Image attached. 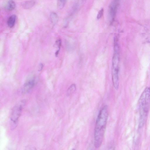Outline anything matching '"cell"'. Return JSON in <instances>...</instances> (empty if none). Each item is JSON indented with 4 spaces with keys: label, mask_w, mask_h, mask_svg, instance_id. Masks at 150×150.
<instances>
[{
    "label": "cell",
    "mask_w": 150,
    "mask_h": 150,
    "mask_svg": "<svg viewBox=\"0 0 150 150\" xmlns=\"http://www.w3.org/2000/svg\"><path fill=\"white\" fill-rule=\"evenodd\" d=\"M108 108L105 105L98 115L94 129V146L98 148L103 142L108 116Z\"/></svg>",
    "instance_id": "cell-1"
},
{
    "label": "cell",
    "mask_w": 150,
    "mask_h": 150,
    "mask_svg": "<svg viewBox=\"0 0 150 150\" xmlns=\"http://www.w3.org/2000/svg\"><path fill=\"white\" fill-rule=\"evenodd\" d=\"M119 0H113L109 7V14L112 20L114 18L117 12Z\"/></svg>",
    "instance_id": "cell-4"
},
{
    "label": "cell",
    "mask_w": 150,
    "mask_h": 150,
    "mask_svg": "<svg viewBox=\"0 0 150 150\" xmlns=\"http://www.w3.org/2000/svg\"><path fill=\"white\" fill-rule=\"evenodd\" d=\"M25 103V100H22L17 104L13 108L10 117L12 129H14L16 126Z\"/></svg>",
    "instance_id": "cell-3"
},
{
    "label": "cell",
    "mask_w": 150,
    "mask_h": 150,
    "mask_svg": "<svg viewBox=\"0 0 150 150\" xmlns=\"http://www.w3.org/2000/svg\"><path fill=\"white\" fill-rule=\"evenodd\" d=\"M35 4V1L33 0L27 1L22 4L23 7L25 9H29L33 7Z\"/></svg>",
    "instance_id": "cell-6"
},
{
    "label": "cell",
    "mask_w": 150,
    "mask_h": 150,
    "mask_svg": "<svg viewBox=\"0 0 150 150\" xmlns=\"http://www.w3.org/2000/svg\"><path fill=\"white\" fill-rule=\"evenodd\" d=\"M35 83V80L34 79H28L23 85V92L24 93L28 92L34 86Z\"/></svg>",
    "instance_id": "cell-5"
},
{
    "label": "cell",
    "mask_w": 150,
    "mask_h": 150,
    "mask_svg": "<svg viewBox=\"0 0 150 150\" xmlns=\"http://www.w3.org/2000/svg\"><path fill=\"white\" fill-rule=\"evenodd\" d=\"M104 10L103 8L101 9L98 12L97 16V18L99 19L102 16Z\"/></svg>",
    "instance_id": "cell-12"
},
{
    "label": "cell",
    "mask_w": 150,
    "mask_h": 150,
    "mask_svg": "<svg viewBox=\"0 0 150 150\" xmlns=\"http://www.w3.org/2000/svg\"><path fill=\"white\" fill-rule=\"evenodd\" d=\"M16 19V16L15 15H12L8 18L7 23L8 26L10 28H13L15 24Z\"/></svg>",
    "instance_id": "cell-7"
},
{
    "label": "cell",
    "mask_w": 150,
    "mask_h": 150,
    "mask_svg": "<svg viewBox=\"0 0 150 150\" xmlns=\"http://www.w3.org/2000/svg\"><path fill=\"white\" fill-rule=\"evenodd\" d=\"M50 18L51 22L53 24H56L58 22V16L55 13L52 12L50 14Z\"/></svg>",
    "instance_id": "cell-9"
},
{
    "label": "cell",
    "mask_w": 150,
    "mask_h": 150,
    "mask_svg": "<svg viewBox=\"0 0 150 150\" xmlns=\"http://www.w3.org/2000/svg\"><path fill=\"white\" fill-rule=\"evenodd\" d=\"M67 0H58L57 3V7L58 9H61L65 6Z\"/></svg>",
    "instance_id": "cell-11"
},
{
    "label": "cell",
    "mask_w": 150,
    "mask_h": 150,
    "mask_svg": "<svg viewBox=\"0 0 150 150\" xmlns=\"http://www.w3.org/2000/svg\"><path fill=\"white\" fill-rule=\"evenodd\" d=\"M139 117L138 127H143L145 123L150 108V87H147L141 94L138 103Z\"/></svg>",
    "instance_id": "cell-2"
},
{
    "label": "cell",
    "mask_w": 150,
    "mask_h": 150,
    "mask_svg": "<svg viewBox=\"0 0 150 150\" xmlns=\"http://www.w3.org/2000/svg\"><path fill=\"white\" fill-rule=\"evenodd\" d=\"M16 6L15 2L13 0H10L7 2L5 6V9L8 11H11L15 8Z\"/></svg>",
    "instance_id": "cell-8"
},
{
    "label": "cell",
    "mask_w": 150,
    "mask_h": 150,
    "mask_svg": "<svg viewBox=\"0 0 150 150\" xmlns=\"http://www.w3.org/2000/svg\"><path fill=\"white\" fill-rule=\"evenodd\" d=\"M83 0V1H85V0Z\"/></svg>",
    "instance_id": "cell-14"
},
{
    "label": "cell",
    "mask_w": 150,
    "mask_h": 150,
    "mask_svg": "<svg viewBox=\"0 0 150 150\" xmlns=\"http://www.w3.org/2000/svg\"><path fill=\"white\" fill-rule=\"evenodd\" d=\"M76 90V86L75 84H72L69 88L67 91V95L69 96L73 94Z\"/></svg>",
    "instance_id": "cell-10"
},
{
    "label": "cell",
    "mask_w": 150,
    "mask_h": 150,
    "mask_svg": "<svg viewBox=\"0 0 150 150\" xmlns=\"http://www.w3.org/2000/svg\"><path fill=\"white\" fill-rule=\"evenodd\" d=\"M56 44L59 49H60L61 45V41L60 39H58L57 41Z\"/></svg>",
    "instance_id": "cell-13"
}]
</instances>
